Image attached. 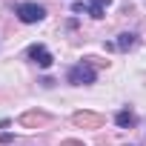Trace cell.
I'll return each instance as SVG.
<instances>
[{
  "instance_id": "obj_7",
  "label": "cell",
  "mask_w": 146,
  "mask_h": 146,
  "mask_svg": "<svg viewBox=\"0 0 146 146\" xmlns=\"http://www.w3.org/2000/svg\"><path fill=\"white\" fill-rule=\"evenodd\" d=\"M112 3V0H89V6H86V15H92L95 20H100L106 15V6Z\"/></svg>"
},
{
  "instance_id": "obj_5",
  "label": "cell",
  "mask_w": 146,
  "mask_h": 146,
  "mask_svg": "<svg viewBox=\"0 0 146 146\" xmlns=\"http://www.w3.org/2000/svg\"><path fill=\"white\" fill-rule=\"evenodd\" d=\"M26 54H29V57H32V60H35V63L40 66V69H49V66L54 63V57H52V52H49V49H46L43 43H32Z\"/></svg>"
},
{
  "instance_id": "obj_8",
  "label": "cell",
  "mask_w": 146,
  "mask_h": 146,
  "mask_svg": "<svg viewBox=\"0 0 146 146\" xmlns=\"http://www.w3.org/2000/svg\"><path fill=\"white\" fill-rule=\"evenodd\" d=\"M115 46H117L120 52H129V49L135 46V35H132V32H123V35H117V40H115Z\"/></svg>"
},
{
  "instance_id": "obj_2",
  "label": "cell",
  "mask_w": 146,
  "mask_h": 146,
  "mask_svg": "<svg viewBox=\"0 0 146 146\" xmlns=\"http://www.w3.org/2000/svg\"><path fill=\"white\" fill-rule=\"evenodd\" d=\"M15 15L20 17V23H40V20L46 17V9L37 6V3H20V6L15 9Z\"/></svg>"
},
{
  "instance_id": "obj_3",
  "label": "cell",
  "mask_w": 146,
  "mask_h": 146,
  "mask_svg": "<svg viewBox=\"0 0 146 146\" xmlns=\"http://www.w3.org/2000/svg\"><path fill=\"white\" fill-rule=\"evenodd\" d=\"M49 120H52V117H49L46 112H40V109H29V112H23V115H20V126H23V129H29V132L43 129Z\"/></svg>"
},
{
  "instance_id": "obj_9",
  "label": "cell",
  "mask_w": 146,
  "mask_h": 146,
  "mask_svg": "<svg viewBox=\"0 0 146 146\" xmlns=\"http://www.w3.org/2000/svg\"><path fill=\"white\" fill-rule=\"evenodd\" d=\"M60 146H83V140H75V137H69V140H60Z\"/></svg>"
},
{
  "instance_id": "obj_1",
  "label": "cell",
  "mask_w": 146,
  "mask_h": 146,
  "mask_svg": "<svg viewBox=\"0 0 146 146\" xmlns=\"http://www.w3.org/2000/svg\"><path fill=\"white\" fill-rule=\"evenodd\" d=\"M66 78H69L72 86H92L98 75H95V66H92V63L80 60V63H75V66L69 69V75H66Z\"/></svg>"
},
{
  "instance_id": "obj_6",
  "label": "cell",
  "mask_w": 146,
  "mask_h": 146,
  "mask_svg": "<svg viewBox=\"0 0 146 146\" xmlns=\"http://www.w3.org/2000/svg\"><path fill=\"white\" fill-rule=\"evenodd\" d=\"M115 123H117V129H132V126H137V115L129 109H120L115 115Z\"/></svg>"
},
{
  "instance_id": "obj_4",
  "label": "cell",
  "mask_w": 146,
  "mask_h": 146,
  "mask_svg": "<svg viewBox=\"0 0 146 146\" xmlns=\"http://www.w3.org/2000/svg\"><path fill=\"white\" fill-rule=\"evenodd\" d=\"M72 123L78 129H100L103 126V115H98V112H75L72 115Z\"/></svg>"
}]
</instances>
